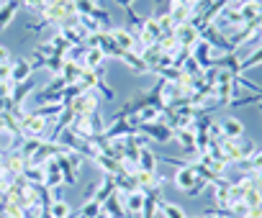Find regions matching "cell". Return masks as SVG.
Returning <instances> with one entry per match:
<instances>
[{"label":"cell","mask_w":262,"mask_h":218,"mask_svg":"<svg viewBox=\"0 0 262 218\" xmlns=\"http://www.w3.org/2000/svg\"><path fill=\"white\" fill-rule=\"evenodd\" d=\"M137 54H139V57H142V59H144V64H147V67H149V72H155V69H157V64H160V59H162V54H165V52H162V49H160V46H157V44H149V46H142V49H139V52H137Z\"/></svg>","instance_id":"d6986e66"},{"label":"cell","mask_w":262,"mask_h":218,"mask_svg":"<svg viewBox=\"0 0 262 218\" xmlns=\"http://www.w3.org/2000/svg\"><path fill=\"white\" fill-rule=\"evenodd\" d=\"M49 213H52V218H70L72 215V208H70V203L67 200H54L52 205H49Z\"/></svg>","instance_id":"b9f144b4"},{"label":"cell","mask_w":262,"mask_h":218,"mask_svg":"<svg viewBox=\"0 0 262 218\" xmlns=\"http://www.w3.org/2000/svg\"><path fill=\"white\" fill-rule=\"evenodd\" d=\"M160 36H162V31H160L157 18H155V16H147L144 23L139 26V34H137V39H139V49H142V46H149V44H157Z\"/></svg>","instance_id":"8992f818"},{"label":"cell","mask_w":262,"mask_h":218,"mask_svg":"<svg viewBox=\"0 0 262 218\" xmlns=\"http://www.w3.org/2000/svg\"><path fill=\"white\" fill-rule=\"evenodd\" d=\"M219 149H221L226 164H236V162H242V159H247L249 154L257 152L254 141L247 139V136H239V139H221V141H219Z\"/></svg>","instance_id":"6da1fadb"},{"label":"cell","mask_w":262,"mask_h":218,"mask_svg":"<svg viewBox=\"0 0 262 218\" xmlns=\"http://www.w3.org/2000/svg\"><path fill=\"white\" fill-rule=\"evenodd\" d=\"M0 213H3V218H26L24 208L16 205L13 200H8L6 195H0Z\"/></svg>","instance_id":"f1b7e54d"},{"label":"cell","mask_w":262,"mask_h":218,"mask_svg":"<svg viewBox=\"0 0 262 218\" xmlns=\"http://www.w3.org/2000/svg\"><path fill=\"white\" fill-rule=\"evenodd\" d=\"M49 41H52V46H54V52H57V54H67V52H70V46H72V44H70V41H67L62 34H54Z\"/></svg>","instance_id":"7dc6e473"},{"label":"cell","mask_w":262,"mask_h":218,"mask_svg":"<svg viewBox=\"0 0 262 218\" xmlns=\"http://www.w3.org/2000/svg\"><path fill=\"white\" fill-rule=\"evenodd\" d=\"M77 215H80V218H98V215H100V203L93 200V198L85 200V205L77 210Z\"/></svg>","instance_id":"f6af8a7d"},{"label":"cell","mask_w":262,"mask_h":218,"mask_svg":"<svg viewBox=\"0 0 262 218\" xmlns=\"http://www.w3.org/2000/svg\"><path fill=\"white\" fill-rule=\"evenodd\" d=\"M41 167H44V185H47L49 190H57V187L62 185V169H59V164H57V157H54V159H47Z\"/></svg>","instance_id":"7c38bea8"},{"label":"cell","mask_w":262,"mask_h":218,"mask_svg":"<svg viewBox=\"0 0 262 218\" xmlns=\"http://www.w3.org/2000/svg\"><path fill=\"white\" fill-rule=\"evenodd\" d=\"M113 180H116V190H118L121 195H131V192H137V182H134V177L116 172V175H113Z\"/></svg>","instance_id":"d6a6232c"},{"label":"cell","mask_w":262,"mask_h":218,"mask_svg":"<svg viewBox=\"0 0 262 218\" xmlns=\"http://www.w3.org/2000/svg\"><path fill=\"white\" fill-rule=\"evenodd\" d=\"M198 180H201V177L193 172V167H190V162H188L185 167H180V169H178V175H175V180H172V182H175V187H178V190L188 192V190H190Z\"/></svg>","instance_id":"5bb4252c"},{"label":"cell","mask_w":262,"mask_h":218,"mask_svg":"<svg viewBox=\"0 0 262 218\" xmlns=\"http://www.w3.org/2000/svg\"><path fill=\"white\" fill-rule=\"evenodd\" d=\"M113 192H116V180H113V175H103V180L98 182V187H95V192H93V195H95L93 200H98V203L103 205V200L111 198Z\"/></svg>","instance_id":"7402d4cb"},{"label":"cell","mask_w":262,"mask_h":218,"mask_svg":"<svg viewBox=\"0 0 262 218\" xmlns=\"http://www.w3.org/2000/svg\"><path fill=\"white\" fill-rule=\"evenodd\" d=\"M103 134H105V139H126V136L137 134V131L131 129V124H128L126 118H113V124H111Z\"/></svg>","instance_id":"2e32d148"},{"label":"cell","mask_w":262,"mask_h":218,"mask_svg":"<svg viewBox=\"0 0 262 218\" xmlns=\"http://www.w3.org/2000/svg\"><path fill=\"white\" fill-rule=\"evenodd\" d=\"M8 59H11V49L0 44V62H8Z\"/></svg>","instance_id":"816d5d0a"},{"label":"cell","mask_w":262,"mask_h":218,"mask_svg":"<svg viewBox=\"0 0 262 218\" xmlns=\"http://www.w3.org/2000/svg\"><path fill=\"white\" fill-rule=\"evenodd\" d=\"M257 3H259V8H262V0H257Z\"/></svg>","instance_id":"9f6ffc18"},{"label":"cell","mask_w":262,"mask_h":218,"mask_svg":"<svg viewBox=\"0 0 262 218\" xmlns=\"http://www.w3.org/2000/svg\"><path fill=\"white\" fill-rule=\"evenodd\" d=\"M162 200V190L160 187H149L144 190V210L142 218H157V203Z\"/></svg>","instance_id":"9a60e30c"},{"label":"cell","mask_w":262,"mask_h":218,"mask_svg":"<svg viewBox=\"0 0 262 218\" xmlns=\"http://www.w3.org/2000/svg\"><path fill=\"white\" fill-rule=\"evenodd\" d=\"M88 3H95V6H98V0H88Z\"/></svg>","instance_id":"11a10c76"},{"label":"cell","mask_w":262,"mask_h":218,"mask_svg":"<svg viewBox=\"0 0 262 218\" xmlns=\"http://www.w3.org/2000/svg\"><path fill=\"white\" fill-rule=\"evenodd\" d=\"M57 164H59V169H62V185H75L77 182V169L70 164V159H67V154H62V157H57Z\"/></svg>","instance_id":"484cf974"},{"label":"cell","mask_w":262,"mask_h":218,"mask_svg":"<svg viewBox=\"0 0 262 218\" xmlns=\"http://www.w3.org/2000/svg\"><path fill=\"white\" fill-rule=\"evenodd\" d=\"M157 46H160L165 54H175V52L180 49V44H178L175 34H162V36L157 39Z\"/></svg>","instance_id":"60d3db41"},{"label":"cell","mask_w":262,"mask_h":218,"mask_svg":"<svg viewBox=\"0 0 262 218\" xmlns=\"http://www.w3.org/2000/svg\"><path fill=\"white\" fill-rule=\"evenodd\" d=\"M193 6H195V3H190V0H170V8H167V13L172 16L175 26L188 23V21L193 18Z\"/></svg>","instance_id":"ba28073f"},{"label":"cell","mask_w":262,"mask_h":218,"mask_svg":"<svg viewBox=\"0 0 262 218\" xmlns=\"http://www.w3.org/2000/svg\"><path fill=\"white\" fill-rule=\"evenodd\" d=\"M221 134H224V139H239V136H244V126L236 118H226L221 124Z\"/></svg>","instance_id":"1f68e13d"},{"label":"cell","mask_w":262,"mask_h":218,"mask_svg":"<svg viewBox=\"0 0 262 218\" xmlns=\"http://www.w3.org/2000/svg\"><path fill=\"white\" fill-rule=\"evenodd\" d=\"M257 64H262V46H257L252 54H247V57L239 59V75H244L247 69H252V67H257Z\"/></svg>","instance_id":"836d02e7"},{"label":"cell","mask_w":262,"mask_h":218,"mask_svg":"<svg viewBox=\"0 0 262 218\" xmlns=\"http://www.w3.org/2000/svg\"><path fill=\"white\" fill-rule=\"evenodd\" d=\"M137 134H142V136H147L149 141H157V144H167V141L175 136L172 126H170V124H165V121H162V116H160V121L139 124V126H137Z\"/></svg>","instance_id":"7a4b0ae2"},{"label":"cell","mask_w":262,"mask_h":218,"mask_svg":"<svg viewBox=\"0 0 262 218\" xmlns=\"http://www.w3.org/2000/svg\"><path fill=\"white\" fill-rule=\"evenodd\" d=\"M157 208H160L162 218H188V215H185V210H183L180 205H175V203L160 200V203H157Z\"/></svg>","instance_id":"d590c367"},{"label":"cell","mask_w":262,"mask_h":218,"mask_svg":"<svg viewBox=\"0 0 262 218\" xmlns=\"http://www.w3.org/2000/svg\"><path fill=\"white\" fill-rule=\"evenodd\" d=\"M134 182H137V190H149V187H162V182H165V175H160V172H144V169H137V175H134Z\"/></svg>","instance_id":"8fae6325"},{"label":"cell","mask_w":262,"mask_h":218,"mask_svg":"<svg viewBox=\"0 0 262 218\" xmlns=\"http://www.w3.org/2000/svg\"><path fill=\"white\" fill-rule=\"evenodd\" d=\"M111 39L123 49V52H139V39L128 29H111Z\"/></svg>","instance_id":"30bf717a"},{"label":"cell","mask_w":262,"mask_h":218,"mask_svg":"<svg viewBox=\"0 0 262 218\" xmlns=\"http://www.w3.org/2000/svg\"><path fill=\"white\" fill-rule=\"evenodd\" d=\"M172 139H178V144H180L188 154L195 152V129H178Z\"/></svg>","instance_id":"d4e9b609"},{"label":"cell","mask_w":262,"mask_h":218,"mask_svg":"<svg viewBox=\"0 0 262 218\" xmlns=\"http://www.w3.org/2000/svg\"><path fill=\"white\" fill-rule=\"evenodd\" d=\"M13 77V62H0V82H11Z\"/></svg>","instance_id":"f907efd6"},{"label":"cell","mask_w":262,"mask_h":218,"mask_svg":"<svg viewBox=\"0 0 262 218\" xmlns=\"http://www.w3.org/2000/svg\"><path fill=\"white\" fill-rule=\"evenodd\" d=\"M152 16L157 18V23H160V31H162V34H172V31H175V21H172V16H170L167 11H162V13H160V11H155Z\"/></svg>","instance_id":"7bdbcfd3"},{"label":"cell","mask_w":262,"mask_h":218,"mask_svg":"<svg viewBox=\"0 0 262 218\" xmlns=\"http://www.w3.org/2000/svg\"><path fill=\"white\" fill-rule=\"evenodd\" d=\"M100 213H105L108 218H126V205H123V195L116 190L111 198L103 200L100 205Z\"/></svg>","instance_id":"9c48e42d"},{"label":"cell","mask_w":262,"mask_h":218,"mask_svg":"<svg viewBox=\"0 0 262 218\" xmlns=\"http://www.w3.org/2000/svg\"><path fill=\"white\" fill-rule=\"evenodd\" d=\"M103 52L100 49H88V54H85V59H82V69H98V67H103Z\"/></svg>","instance_id":"8d00e7d4"},{"label":"cell","mask_w":262,"mask_h":218,"mask_svg":"<svg viewBox=\"0 0 262 218\" xmlns=\"http://www.w3.org/2000/svg\"><path fill=\"white\" fill-rule=\"evenodd\" d=\"M213 98L219 100V105H226L231 98H234V82H216L213 85Z\"/></svg>","instance_id":"83f0119b"},{"label":"cell","mask_w":262,"mask_h":218,"mask_svg":"<svg viewBox=\"0 0 262 218\" xmlns=\"http://www.w3.org/2000/svg\"><path fill=\"white\" fill-rule=\"evenodd\" d=\"M201 39L211 46V49H219L221 54H229V52H236L231 44H229V39H226V34L216 26V23H208L203 31H201Z\"/></svg>","instance_id":"5b68a950"},{"label":"cell","mask_w":262,"mask_h":218,"mask_svg":"<svg viewBox=\"0 0 262 218\" xmlns=\"http://www.w3.org/2000/svg\"><path fill=\"white\" fill-rule=\"evenodd\" d=\"M123 205H126V218H142L144 192L137 190V192H131V195H123Z\"/></svg>","instance_id":"4fadbf2b"},{"label":"cell","mask_w":262,"mask_h":218,"mask_svg":"<svg viewBox=\"0 0 262 218\" xmlns=\"http://www.w3.org/2000/svg\"><path fill=\"white\" fill-rule=\"evenodd\" d=\"M226 3H229V6H239V3H242V0H226Z\"/></svg>","instance_id":"f5cc1de1"},{"label":"cell","mask_w":262,"mask_h":218,"mask_svg":"<svg viewBox=\"0 0 262 218\" xmlns=\"http://www.w3.org/2000/svg\"><path fill=\"white\" fill-rule=\"evenodd\" d=\"M18 126H21V136H24V139H34V136H41V139H44V134H47V129H49V121L41 118V116H36V113L31 111V113H24V116L18 118Z\"/></svg>","instance_id":"3957f363"},{"label":"cell","mask_w":262,"mask_h":218,"mask_svg":"<svg viewBox=\"0 0 262 218\" xmlns=\"http://www.w3.org/2000/svg\"><path fill=\"white\" fill-rule=\"evenodd\" d=\"M59 75L64 77V82H67V85H75V82L80 80V75H82V64L64 59V67H62V72H59Z\"/></svg>","instance_id":"4dcf8cb0"},{"label":"cell","mask_w":262,"mask_h":218,"mask_svg":"<svg viewBox=\"0 0 262 218\" xmlns=\"http://www.w3.org/2000/svg\"><path fill=\"white\" fill-rule=\"evenodd\" d=\"M44 67H47L52 75H59L62 67H64V54H52V57H47V59H44Z\"/></svg>","instance_id":"bcb514c9"},{"label":"cell","mask_w":262,"mask_h":218,"mask_svg":"<svg viewBox=\"0 0 262 218\" xmlns=\"http://www.w3.org/2000/svg\"><path fill=\"white\" fill-rule=\"evenodd\" d=\"M11 62H13V77H11L13 85H18V82H24V80H29L34 75L29 59H11Z\"/></svg>","instance_id":"cb8c5ba5"},{"label":"cell","mask_w":262,"mask_h":218,"mask_svg":"<svg viewBox=\"0 0 262 218\" xmlns=\"http://www.w3.org/2000/svg\"><path fill=\"white\" fill-rule=\"evenodd\" d=\"M128 3H134V0H128Z\"/></svg>","instance_id":"6f0895ef"},{"label":"cell","mask_w":262,"mask_h":218,"mask_svg":"<svg viewBox=\"0 0 262 218\" xmlns=\"http://www.w3.org/2000/svg\"><path fill=\"white\" fill-rule=\"evenodd\" d=\"M77 21H80V29H82L88 36H93V34H100V31H103V26H100L95 18H90V16H77Z\"/></svg>","instance_id":"ee69618b"},{"label":"cell","mask_w":262,"mask_h":218,"mask_svg":"<svg viewBox=\"0 0 262 218\" xmlns=\"http://www.w3.org/2000/svg\"><path fill=\"white\" fill-rule=\"evenodd\" d=\"M64 108H67V105H62V103H47V105H36L34 113L41 116V118H47V121H52V118L57 121V116L64 111Z\"/></svg>","instance_id":"4316f807"},{"label":"cell","mask_w":262,"mask_h":218,"mask_svg":"<svg viewBox=\"0 0 262 218\" xmlns=\"http://www.w3.org/2000/svg\"><path fill=\"white\" fill-rule=\"evenodd\" d=\"M34 87H36V82H34V75H31L29 80L18 82V85L13 87V98H11V100H13V108H21V105H24V100L29 98V92H31Z\"/></svg>","instance_id":"44dd1931"},{"label":"cell","mask_w":262,"mask_h":218,"mask_svg":"<svg viewBox=\"0 0 262 218\" xmlns=\"http://www.w3.org/2000/svg\"><path fill=\"white\" fill-rule=\"evenodd\" d=\"M21 6H24L21 0H3V6H0V31H6L11 26V21L16 18Z\"/></svg>","instance_id":"e0dca14e"},{"label":"cell","mask_w":262,"mask_h":218,"mask_svg":"<svg viewBox=\"0 0 262 218\" xmlns=\"http://www.w3.org/2000/svg\"><path fill=\"white\" fill-rule=\"evenodd\" d=\"M67 108L75 113V118H77V116H88V113H93V111H98V108H100V95H98L95 90H85V92H80Z\"/></svg>","instance_id":"277c9868"},{"label":"cell","mask_w":262,"mask_h":218,"mask_svg":"<svg viewBox=\"0 0 262 218\" xmlns=\"http://www.w3.org/2000/svg\"><path fill=\"white\" fill-rule=\"evenodd\" d=\"M44 3H47V6H52V3H57V0H44Z\"/></svg>","instance_id":"db71d44e"},{"label":"cell","mask_w":262,"mask_h":218,"mask_svg":"<svg viewBox=\"0 0 262 218\" xmlns=\"http://www.w3.org/2000/svg\"><path fill=\"white\" fill-rule=\"evenodd\" d=\"M198 162H201L203 167H208V169H211L213 175H219V177H221V172L229 167L226 162H221V159H213L211 154H198Z\"/></svg>","instance_id":"f35d334b"},{"label":"cell","mask_w":262,"mask_h":218,"mask_svg":"<svg viewBox=\"0 0 262 218\" xmlns=\"http://www.w3.org/2000/svg\"><path fill=\"white\" fill-rule=\"evenodd\" d=\"M24 180L31 185H44V167H36L29 162V167L24 169Z\"/></svg>","instance_id":"ab89813d"},{"label":"cell","mask_w":262,"mask_h":218,"mask_svg":"<svg viewBox=\"0 0 262 218\" xmlns=\"http://www.w3.org/2000/svg\"><path fill=\"white\" fill-rule=\"evenodd\" d=\"M21 3H24V6H26V8H29V11L36 16V18H39V16H41V13L49 8V6L44 3V0H21Z\"/></svg>","instance_id":"681fc988"},{"label":"cell","mask_w":262,"mask_h":218,"mask_svg":"<svg viewBox=\"0 0 262 218\" xmlns=\"http://www.w3.org/2000/svg\"><path fill=\"white\" fill-rule=\"evenodd\" d=\"M211 52H213V49H211V46H208V44L201 39V41L193 46V52H190V54H193V59H195L203 69H208V67H213V59H216Z\"/></svg>","instance_id":"ac0fdd59"},{"label":"cell","mask_w":262,"mask_h":218,"mask_svg":"<svg viewBox=\"0 0 262 218\" xmlns=\"http://www.w3.org/2000/svg\"><path fill=\"white\" fill-rule=\"evenodd\" d=\"M239 54L236 52H229V54H221V57H216L213 59V67L216 69H226V72H231V75H239Z\"/></svg>","instance_id":"ffe728a7"},{"label":"cell","mask_w":262,"mask_h":218,"mask_svg":"<svg viewBox=\"0 0 262 218\" xmlns=\"http://www.w3.org/2000/svg\"><path fill=\"white\" fill-rule=\"evenodd\" d=\"M93 162H95V167H100L103 175H116V172H118V162L111 159V157H105V154H95Z\"/></svg>","instance_id":"74e56055"},{"label":"cell","mask_w":262,"mask_h":218,"mask_svg":"<svg viewBox=\"0 0 262 218\" xmlns=\"http://www.w3.org/2000/svg\"><path fill=\"white\" fill-rule=\"evenodd\" d=\"M95 92H98V95H103L105 100H113V98H116V90H113V87H111V85L105 82V77H98V85H95Z\"/></svg>","instance_id":"c3c4849f"},{"label":"cell","mask_w":262,"mask_h":218,"mask_svg":"<svg viewBox=\"0 0 262 218\" xmlns=\"http://www.w3.org/2000/svg\"><path fill=\"white\" fill-rule=\"evenodd\" d=\"M139 169H144V172H157V154L149 152L147 147L139 152Z\"/></svg>","instance_id":"e575fe53"},{"label":"cell","mask_w":262,"mask_h":218,"mask_svg":"<svg viewBox=\"0 0 262 218\" xmlns=\"http://www.w3.org/2000/svg\"><path fill=\"white\" fill-rule=\"evenodd\" d=\"M239 16H242L244 23L254 21L259 16V3H257V0H242V3H239Z\"/></svg>","instance_id":"f546056e"},{"label":"cell","mask_w":262,"mask_h":218,"mask_svg":"<svg viewBox=\"0 0 262 218\" xmlns=\"http://www.w3.org/2000/svg\"><path fill=\"white\" fill-rule=\"evenodd\" d=\"M175 39H178V44L183 46V49H190L193 52V46L201 41V31L193 26V23H180V26H175Z\"/></svg>","instance_id":"52a82bcc"},{"label":"cell","mask_w":262,"mask_h":218,"mask_svg":"<svg viewBox=\"0 0 262 218\" xmlns=\"http://www.w3.org/2000/svg\"><path fill=\"white\" fill-rule=\"evenodd\" d=\"M121 62L128 67V69H134L137 75H152L149 72V67L144 64V59L137 54V52H123V57H121Z\"/></svg>","instance_id":"603a6c76"}]
</instances>
